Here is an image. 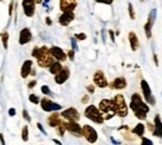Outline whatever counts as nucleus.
I'll return each mask as SVG.
<instances>
[{
	"instance_id": "nucleus-40",
	"label": "nucleus",
	"mask_w": 162,
	"mask_h": 145,
	"mask_svg": "<svg viewBox=\"0 0 162 145\" xmlns=\"http://www.w3.org/2000/svg\"><path fill=\"white\" fill-rule=\"evenodd\" d=\"M13 10H14V0H11L9 4V16L13 15Z\"/></svg>"
},
{
	"instance_id": "nucleus-49",
	"label": "nucleus",
	"mask_w": 162,
	"mask_h": 145,
	"mask_svg": "<svg viewBox=\"0 0 162 145\" xmlns=\"http://www.w3.org/2000/svg\"><path fill=\"white\" fill-rule=\"evenodd\" d=\"M147 125V129L150 131H153V124H151V123H148V124H146Z\"/></svg>"
},
{
	"instance_id": "nucleus-1",
	"label": "nucleus",
	"mask_w": 162,
	"mask_h": 145,
	"mask_svg": "<svg viewBox=\"0 0 162 145\" xmlns=\"http://www.w3.org/2000/svg\"><path fill=\"white\" fill-rule=\"evenodd\" d=\"M130 109L133 111V114L139 120H146L147 114L150 111V107L144 101L142 96L139 93H133L131 95V101H130Z\"/></svg>"
},
{
	"instance_id": "nucleus-18",
	"label": "nucleus",
	"mask_w": 162,
	"mask_h": 145,
	"mask_svg": "<svg viewBox=\"0 0 162 145\" xmlns=\"http://www.w3.org/2000/svg\"><path fill=\"white\" fill-rule=\"evenodd\" d=\"M126 87H127V80L124 76H118L116 79H113L111 83H109V88L113 90H122L126 89Z\"/></svg>"
},
{
	"instance_id": "nucleus-11",
	"label": "nucleus",
	"mask_w": 162,
	"mask_h": 145,
	"mask_svg": "<svg viewBox=\"0 0 162 145\" xmlns=\"http://www.w3.org/2000/svg\"><path fill=\"white\" fill-rule=\"evenodd\" d=\"M156 14H157L156 9H152L151 11H150V14L147 16V21H146L145 28H144L146 36H147L148 39L152 36V26H153V24H155V20H156Z\"/></svg>"
},
{
	"instance_id": "nucleus-27",
	"label": "nucleus",
	"mask_w": 162,
	"mask_h": 145,
	"mask_svg": "<svg viewBox=\"0 0 162 145\" xmlns=\"http://www.w3.org/2000/svg\"><path fill=\"white\" fill-rule=\"evenodd\" d=\"M21 139H23V142H25V143L29 140V128H27V125H25L21 130Z\"/></svg>"
},
{
	"instance_id": "nucleus-51",
	"label": "nucleus",
	"mask_w": 162,
	"mask_h": 145,
	"mask_svg": "<svg viewBox=\"0 0 162 145\" xmlns=\"http://www.w3.org/2000/svg\"><path fill=\"white\" fill-rule=\"evenodd\" d=\"M0 142H1L3 145H5V140H4V135L3 134H0Z\"/></svg>"
},
{
	"instance_id": "nucleus-33",
	"label": "nucleus",
	"mask_w": 162,
	"mask_h": 145,
	"mask_svg": "<svg viewBox=\"0 0 162 145\" xmlns=\"http://www.w3.org/2000/svg\"><path fill=\"white\" fill-rule=\"evenodd\" d=\"M41 93L44 94V95H50V94H51V90L49 89V87H47V85H42V87H41Z\"/></svg>"
},
{
	"instance_id": "nucleus-32",
	"label": "nucleus",
	"mask_w": 162,
	"mask_h": 145,
	"mask_svg": "<svg viewBox=\"0 0 162 145\" xmlns=\"http://www.w3.org/2000/svg\"><path fill=\"white\" fill-rule=\"evenodd\" d=\"M141 145H153V143H152L151 139L142 136V138H141Z\"/></svg>"
},
{
	"instance_id": "nucleus-6",
	"label": "nucleus",
	"mask_w": 162,
	"mask_h": 145,
	"mask_svg": "<svg viewBox=\"0 0 162 145\" xmlns=\"http://www.w3.org/2000/svg\"><path fill=\"white\" fill-rule=\"evenodd\" d=\"M141 90H142V95H144L145 103L147 105H156V99L152 94V90L145 79L141 80Z\"/></svg>"
},
{
	"instance_id": "nucleus-29",
	"label": "nucleus",
	"mask_w": 162,
	"mask_h": 145,
	"mask_svg": "<svg viewBox=\"0 0 162 145\" xmlns=\"http://www.w3.org/2000/svg\"><path fill=\"white\" fill-rule=\"evenodd\" d=\"M29 101L36 105V104L40 103V98H39L36 94H30V95H29Z\"/></svg>"
},
{
	"instance_id": "nucleus-2",
	"label": "nucleus",
	"mask_w": 162,
	"mask_h": 145,
	"mask_svg": "<svg viewBox=\"0 0 162 145\" xmlns=\"http://www.w3.org/2000/svg\"><path fill=\"white\" fill-rule=\"evenodd\" d=\"M113 107H115V114L120 118H126L129 115V107L126 104L125 96L122 94H117L112 98Z\"/></svg>"
},
{
	"instance_id": "nucleus-55",
	"label": "nucleus",
	"mask_w": 162,
	"mask_h": 145,
	"mask_svg": "<svg viewBox=\"0 0 162 145\" xmlns=\"http://www.w3.org/2000/svg\"><path fill=\"white\" fill-rule=\"evenodd\" d=\"M140 1H145V0H140Z\"/></svg>"
},
{
	"instance_id": "nucleus-31",
	"label": "nucleus",
	"mask_w": 162,
	"mask_h": 145,
	"mask_svg": "<svg viewBox=\"0 0 162 145\" xmlns=\"http://www.w3.org/2000/svg\"><path fill=\"white\" fill-rule=\"evenodd\" d=\"M39 52H40V46H34L33 50H31V56L36 59L39 55Z\"/></svg>"
},
{
	"instance_id": "nucleus-13",
	"label": "nucleus",
	"mask_w": 162,
	"mask_h": 145,
	"mask_svg": "<svg viewBox=\"0 0 162 145\" xmlns=\"http://www.w3.org/2000/svg\"><path fill=\"white\" fill-rule=\"evenodd\" d=\"M21 6H23V11L27 18H33L36 10V4L34 0H23L21 1Z\"/></svg>"
},
{
	"instance_id": "nucleus-52",
	"label": "nucleus",
	"mask_w": 162,
	"mask_h": 145,
	"mask_svg": "<svg viewBox=\"0 0 162 145\" xmlns=\"http://www.w3.org/2000/svg\"><path fill=\"white\" fill-rule=\"evenodd\" d=\"M30 75H31V76H35V75H36V70H35L34 68L31 69V73H30Z\"/></svg>"
},
{
	"instance_id": "nucleus-10",
	"label": "nucleus",
	"mask_w": 162,
	"mask_h": 145,
	"mask_svg": "<svg viewBox=\"0 0 162 145\" xmlns=\"http://www.w3.org/2000/svg\"><path fill=\"white\" fill-rule=\"evenodd\" d=\"M60 116L65 121H79L80 120V113L75 108H68L65 110H62Z\"/></svg>"
},
{
	"instance_id": "nucleus-5",
	"label": "nucleus",
	"mask_w": 162,
	"mask_h": 145,
	"mask_svg": "<svg viewBox=\"0 0 162 145\" xmlns=\"http://www.w3.org/2000/svg\"><path fill=\"white\" fill-rule=\"evenodd\" d=\"M85 116L89 120H91L92 123H96V124H102L105 121L104 115L101 114L98 108L95 107V105H89V107L85 109Z\"/></svg>"
},
{
	"instance_id": "nucleus-19",
	"label": "nucleus",
	"mask_w": 162,
	"mask_h": 145,
	"mask_svg": "<svg viewBox=\"0 0 162 145\" xmlns=\"http://www.w3.org/2000/svg\"><path fill=\"white\" fill-rule=\"evenodd\" d=\"M46 123H47V125H49L50 128H57L59 125L62 123V118L60 116V114H59L57 111H54L51 115H49Z\"/></svg>"
},
{
	"instance_id": "nucleus-3",
	"label": "nucleus",
	"mask_w": 162,
	"mask_h": 145,
	"mask_svg": "<svg viewBox=\"0 0 162 145\" xmlns=\"http://www.w3.org/2000/svg\"><path fill=\"white\" fill-rule=\"evenodd\" d=\"M36 61H38V65L40 66V68H49V66L55 61V59L51 56L49 48H47L46 45L40 46V52H39Z\"/></svg>"
},
{
	"instance_id": "nucleus-25",
	"label": "nucleus",
	"mask_w": 162,
	"mask_h": 145,
	"mask_svg": "<svg viewBox=\"0 0 162 145\" xmlns=\"http://www.w3.org/2000/svg\"><path fill=\"white\" fill-rule=\"evenodd\" d=\"M153 130H160L162 131V120H161V116L157 114L153 119Z\"/></svg>"
},
{
	"instance_id": "nucleus-34",
	"label": "nucleus",
	"mask_w": 162,
	"mask_h": 145,
	"mask_svg": "<svg viewBox=\"0 0 162 145\" xmlns=\"http://www.w3.org/2000/svg\"><path fill=\"white\" fill-rule=\"evenodd\" d=\"M122 135H124V138L127 139V140H133L135 139L133 136H131V134H130V129H126V131L122 133Z\"/></svg>"
},
{
	"instance_id": "nucleus-38",
	"label": "nucleus",
	"mask_w": 162,
	"mask_h": 145,
	"mask_svg": "<svg viewBox=\"0 0 162 145\" xmlns=\"http://www.w3.org/2000/svg\"><path fill=\"white\" fill-rule=\"evenodd\" d=\"M71 44H72V50H74V52H77L79 46L76 44V39H75V38H71Z\"/></svg>"
},
{
	"instance_id": "nucleus-16",
	"label": "nucleus",
	"mask_w": 162,
	"mask_h": 145,
	"mask_svg": "<svg viewBox=\"0 0 162 145\" xmlns=\"http://www.w3.org/2000/svg\"><path fill=\"white\" fill-rule=\"evenodd\" d=\"M76 6H77L76 0H60L61 13H74Z\"/></svg>"
},
{
	"instance_id": "nucleus-9",
	"label": "nucleus",
	"mask_w": 162,
	"mask_h": 145,
	"mask_svg": "<svg viewBox=\"0 0 162 145\" xmlns=\"http://www.w3.org/2000/svg\"><path fill=\"white\" fill-rule=\"evenodd\" d=\"M64 125L66 131H69L71 135L76 136V138H81L82 136V126L79 125L77 121H65L64 120Z\"/></svg>"
},
{
	"instance_id": "nucleus-14",
	"label": "nucleus",
	"mask_w": 162,
	"mask_h": 145,
	"mask_svg": "<svg viewBox=\"0 0 162 145\" xmlns=\"http://www.w3.org/2000/svg\"><path fill=\"white\" fill-rule=\"evenodd\" d=\"M69 78H70V69L68 66H64V68L61 69V71H59L56 75L54 76V80L57 85H62L69 80Z\"/></svg>"
},
{
	"instance_id": "nucleus-48",
	"label": "nucleus",
	"mask_w": 162,
	"mask_h": 145,
	"mask_svg": "<svg viewBox=\"0 0 162 145\" xmlns=\"http://www.w3.org/2000/svg\"><path fill=\"white\" fill-rule=\"evenodd\" d=\"M153 61H155L156 66H159V58H157V55H156V54H153Z\"/></svg>"
},
{
	"instance_id": "nucleus-36",
	"label": "nucleus",
	"mask_w": 162,
	"mask_h": 145,
	"mask_svg": "<svg viewBox=\"0 0 162 145\" xmlns=\"http://www.w3.org/2000/svg\"><path fill=\"white\" fill-rule=\"evenodd\" d=\"M66 56L69 58V60H71V61H74V60H75V52H74L72 49H71V50H69V52L66 53Z\"/></svg>"
},
{
	"instance_id": "nucleus-42",
	"label": "nucleus",
	"mask_w": 162,
	"mask_h": 145,
	"mask_svg": "<svg viewBox=\"0 0 162 145\" xmlns=\"http://www.w3.org/2000/svg\"><path fill=\"white\" fill-rule=\"evenodd\" d=\"M152 134L155 135V136H157V138L162 139V131H160V130H153V131H152Z\"/></svg>"
},
{
	"instance_id": "nucleus-20",
	"label": "nucleus",
	"mask_w": 162,
	"mask_h": 145,
	"mask_svg": "<svg viewBox=\"0 0 162 145\" xmlns=\"http://www.w3.org/2000/svg\"><path fill=\"white\" fill-rule=\"evenodd\" d=\"M74 19H75L74 13H62L59 16V24L62 26H68L69 24H71L74 21Z\"/></svg>"
},
{
	"instance_id": "nucleus-45",
	"label": "nucleus",
	"mask_w": 162,
	"mask_h": 145,
	"mask_svg": "<svg viewBox=\"0 0 162 145\" xmlns=\"http://www.w3.org/2000/svg\"><path fill=\"white\" fill-rule=\"evenodd\" d=\"M86 89H87V91H89L90 94H92V93L95 91V85H87V87H86Z\"/></svg>"
},
{
	"instance_id": "nucleus-22",
	"label": "nucleus",
	"mask_w": 162,
	"mask_h": 145,
	"mask_svg": "<svg viewBox=\"0 0 162 145\" xmlns=\"http://www.w3.org/2000/svg\"><path fill=\"white\" fill-rule=\"evenodd\" d=\"M129 43H130V46H131L132 52H137V50H139L140 40H139V38H137L135 31H130L129 33Z\"/></svg>"
},
{
	"instance_id": "nucleus-28",
	"label": "nucleus",
	"mask_w": 162,
	"mask_h": 145,
	"mask_svg": "<svg viewBox=\"0 0 162 145\" xmlns=\"http://www.w3.org/2000/svg\"><path fill=\"white\" fill-rule=\"evenodd\" d=\"M56 129V131H57V134L60 135V136H64V134H65V131H66V129H65V125H64V119H62V123L59 125L57 128H55Z\"/></svg>"
},
{
	"instance_id": "nucleus-47",
	"label": "nucleus",
	"mask_w": 162,
	"mask_h": 145,
	"mask_svg": "<svg viewBox=\"0 0 162 145\" xmlns=\"http://www.w3.org/2000/svg\"><path fill=\"white\" fill-rule=\"evenodd\" d=\"M109 34H110V38H111V41L115 43V33H113V30H109Z\"/></svg>"
},
{
	"instance_id": "nucleus-15",
	"label": "nucleus",
	"mask_w": 162,
	"mask_h": 145,
	"mask_svg": "<svg viewBox=\"0 0 162 145\" xmlns=\"http://www.w3.org/2000/svg\"><path fill=\"white\" fill-rule=\"evenodd\" d=\"M49 52L51 54V56L55 59V61L62 63V61H65L66 59H68L66 53L61 48H59V46H51V48H49Z\"/></svg>"
},
{
	"instance_id": "nucleus-30",
	"label": "nucleus",
	"mask_w": 162,
	"mask_h": 145,
	"mask_svg": "<svg viewBox=\"0 0 162 145\" xmlns=\"http://www.w3.org/2000/svg\"><path fill=\"white\" fill-rule=\"evenodd\" d=\"M129 15H130V19L135 20L136 14H135V10H133V5H132L131 3H129Z\"/></svg>"
},
{
	"instance_id": "nucleus-50",
	"label": "nucleus",
	"mask_w": 162,
	"mask_h": 145,
	"mask_svg": "<svg viewBox=\"0 0 162 145\" xmlns=\"http://www.w3.org/2000/svg\"><path fill=\"white\" fill-rule=\"evenodd\" d=\"M45 21H46V24H47V25H51V24H53V21H51V19H50L49 16H47V18L45 19Z\"/></svg>"
},
{
	"instance_id": "nucleus-4",
	"label": "nucleus",
	"mask_w": 162,
	"mask_h": 145,
	"mask_svg": "<svg viewBox=\"0 0 162 145\" xmlns=\"http://www.w3.org/2000/svg\"><path fill=\"white\" fill-rule=\"evenodd\" d=\"M98 110L104 115L105 120H110L115 116V107H113L112 99H102L98 104Z\"/></svg>"
},
{
	"instance_id": "nucleus-21",
	"label": "nucleus",
	"mask_w": 162,
	"mask_h": 145,
	"mask_svg": "<svg viewBox=\"0 0 162 145\" xmlns=\"http://www.w3.org/2000/svg\"><path fill=\"white\" fill-rule=\"evenodd\" d=\"M33 65H34L33 60H25V61L23 63L21 70H20V75H21L23 79H25V78H27V76L30 75L31 69H33Z\"/></svg>"
},
{
	"instance_id": "nucleus-35",
	"label": "nucleus",
	"mask_w": 162,
	"mask_h": 145,
	"mask_svg": "<svg viewBox=\"0 0 162 145\" xmlns=\"http://www.w3.org/2000/svg\"><path fill=\"white\" fill-rule=\"evenodd\" d=\"M86 38H87V35H86L85 33H79V34L75 35V39H76V40H85Z\"/></svg>"
},
{
	"instance_id": "nucleus-43",
	"label": "nucleus",
	"mask_w": 162,
	"mask_h": 145,
	"mask_svg": "<svg viewBox=\"0 0 162 145\" xmlns=\"http://www.w3.org/2000/svg\"><path fill=\"white\" fill-rule=\"evenodd\" d=\"M89 100H90V96H89V95H85V96H82L81 103H82V104H87Z\"/></svg>"
},
{
	"instance_id": "nucleus-37",
	"label": "nucleus",
	"mask_w": 162,
	"mask_h": 145,
	"mask_svg": "<svg viewBox=\"0 0 162 145\" xmlns=\"http://www.w3.org/2000/svg\"><path fill=\"white\" fill-rule=\"evenodd\" d=\"M23 118L27 121V123H30V121H31V118H30V115H29V113H27L26 109H24V110H23Z\"/></svg>"
},
{
	"instance_id": "nucleus-56",
	"label": "nucleus",
	"mask_w": 162,
	"mask_h": 145,
	"mask_svg": "<svg viewBox=\"0 0 162 145\" xmlns=\"http://www.w3.org/2000/svg\"><path fill=\"white\" fill-rule=\"evenodd\" d=\"M0 1H3V0H0Z\"/></svg>"
},
{
	"instance_id": "nucleus-39",
	"label": "nucleus",
	"mask_w": 162,
	"mask_h": 145,
	"mask_svg": "<svg viewBox=\"0 0 162 145\" xmlns=\"http://www.w3.org/2000/svg\"><path fill=\"white\" fill-rule=\"evenodd\" d=\"M96 3H100V4H106V5H111L113 3V0H95Z\"/></svg>"
},
{
	"instance_id": "nucleus-7",
	"label": "nucleus",
	"mask_w": 162,
	"mask_h": 145,
	"mask_svg": "<svg viewBox=\"0 0 162 145\" xmlns=\"http://www.w3.org/2000/svg\"><path fill=\"white\" fill-rule=\"evenodd\" d=\"M40 105H41L42 110L46 113H54V111H57V110H61L62 109V105L54 103L53 100H50L49 98H46V96L40 99Z\"/></svg>"
},
{
	"instance_id": "nucleus-24",
	"label": "nucleus",
	"mask_w": 162,
	"mask_h": 145,
	"mask_svg": "<svg viewBox=\"0 0 162 145\" xmlns=\"http://www.w3.org/2000/svg\"><path fill=\"white\" fill-rule=\"evenodd\" d=\"M62 68H64V66L61 65V63H59V61H54L53 64H51L47 69H49V71H50L51 74H53V75H56V74H57L59 71H61V69H62Z\"/></svg>"
},
{
	"instance_id": "nucleus-26",
	"label": "nucleus",
	"mask_w": 162,
	"mask_h": 145,
	"mask_svg": "<svg viewBox=\"0 0 162 145\" xmlns=\"http://www.w3.org/2000/svg\"><path fill=\"white\" fill-rule=\"evenodd\" d=\"M1 43H3V46H4V49H8V44H9V33L5 30V31H3L1 33Z\"/></svg>"
},
{
	"instance_id": "nucleus-17",
	"label": "nucleus",
	"mask_w": 162,
	"mask_h": 145,
	"mask_svg": "<svg viewBox=\"0 0 162 145\" xmlns=\"http://www.w3.org/2000/svg\"><path fill=\"white\" fill-rule=\"evenodd\" d=\"M31 40H33V34H31V30L29 28L21 29L20 34H19V44H20V45H25V44H29Z\"/></svg>"
},
{
	"instance_id": "nucleus-23",
	"label": "nucleus",
	"mask_w": 162,
	"mask_h": 145,
	"mask_svg": "<svg viewBox=\"0 0 162 145\" xmlns=\"http://www.w3.org/2000/svg\"><path fill=\"white\" fill-rule=\"evenodd\" d=\"M145 131H146V126H145V124H142V123H139L132 129V134H135L136 136H140V138L144 136Z\"/></svg>"
},
{
	"instance_id": "nucleus-12",
	"label": "nucleus",
	"mask_w": 162,
	"mask_h": 145,
	"mask_svg": "<svg viewBox=\"0 0 162 145\" xmlns=\"http://www.w3.org/2000/svg\"><path fill=\"white\" fill-rule=\"evenodd\" d=\"M94 84L96 85V87L101 88V89H105L109 87V81L106 79L105 74L102 70H96L94 74Z\"/></svg>"
},
{
	"instance_id": "nucleus-8",
	"label": "nucleus",
	"mask_w": 162,
	"mask_h": 145,
	"mask_svg": "<svg viewBox=\"0 0 162 145\" xmlns=\"http://www.w3.org/2000/svg\"><path fill=\"white\" fill-rule=\"evenodd\" d=\"M82 136H84L90 144H95L98 139L97 131L95 130L91 125H84V126H82Z\"/></svg>"
},
{
	"instance_id": "nucleus-46",
	"label": "nucleus",
	"mask_w": 162,
	"mask_h": 145,
	"mask_svg": "<svg viewBox=\"0 0 162 145\" xmlns=\"http://www.w3.org/2000/svg\"><path fill=\"white\" fill-rule=\"evenodd\" d=\"M36 126H38V129H39V130H40V131L42 133V134H45V135H46V131H45V129L42 128V125H41L40 123H38V124H36Z\"/></svg>"
},
{
	"instance_id": "nucleus-41",
	"label": "nucleus",
	"mask_w": 162,
	"mask_h": 145,
	"mask_svg": "<svg viewBox=\"0 0 162 145\" xmlns=\"http://www.w3.org/2000/svg\"><path fill=\"white\" fill-rule=\"evenodd\" d=\"M8 114H9V116H15V114H16V109H15V108H10L9 111H8Z\"/></svg>"
},
{
	"instance_id": "nucleus-53",
	"label": "nucleus",
	"mask_w": 162,
	"mask_h": 145,
	"mask_svg": "<svg viewBox=\"0 0 162 145\" xmlns=\"http://www.w3.org/2000/svg\"><path fill=\"white\" fill-rule=\"evenodd\" d=\"M53 142H54L55 144H57V145H62V144H61L60 142H59V140H57V139H53Z\"/></svg>"
},
{
	"instance_id": "nucleus-44",
	"label": "nucleus",
	"mask_w": 162,
	"mask_h": 145,
	"mask_svg": "<svg viewBox=\"0 0 162 145\" xmlns=\"http://www.w3.org/2000/svg\"><path fill=\"white\" fill-rule=\"evenodd\" d=\"M35 85H36V80H31L29 84H27V88L29 89H33V88H35Z\"/></svg>"
},
{
	"instance_id": "nucleus-54",
	"label": "nucleus",
	"mask_w": 162,
	"mask_h": 145,
	"mask_svg": "<svg viewBox=\"0 0 162 145\" xmlns=\"http://www.w3.org/2000/svg\"><path fill=\"white\" fill-rule=\"evenodd\" d=\"M34 1H35V4H41L42 0H34Z\"/></svg>"
}]
</instances>
